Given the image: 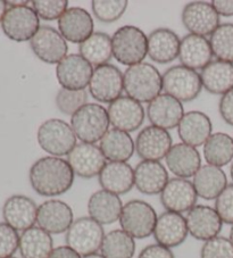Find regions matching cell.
I'll use <instances>...</instances> for the list:
<instances>
[{"instance_id":"2e32d148","label":"cell","mask_w":233,"mask_h":258,"mask_svg":"<svg viewBox=\"0 0 233 258\" xmlns=\"http://www.w3.org/2000/svg\"><path fill=\"white\" fill-rule=\"evenodd\" d=\"M74 222L70 205L60 199H49L38 208L37 223L49 234H61L69 231Z\"/></svg>"},{"instance_id":"4fadbf2b","label":"cell","mask_w":233,"mask_h":258,"mask_svg":"<svg viewBox=\"0 0 233 258\" xmlns=\"http://www.w3.org/2000/svg\"><path fill=\"white\" fill-rule=\"evenodd\" d=\"M92 65L80 54L67 55L56 68V77L63 89L86 90L93 73Z\"/></svg>"},{"instance_id":"3957f363","label":"cell","mask_w":233,"mask_h":258,"mask_svg":"<svg viewBox=\"0 0 233 258\" xmlns=\"http://www.w3.org/2000/svg\"><path fill=\"white\" fill-rule=\"evenodd\" d=\"M109 116L100 104L88 102L71 117V126L81 142L93 144L100 141L109 131Z\"/></svg>"},{"instance_id":"836d02e7","label":"cell","mask_w":233,"mask_h":258,"mask_svg":"<svg viewBox=\"0 0 233 258\" xmlns=\"http://www.w3.org/2000/svg\"><path fill=\"white\" fill-rule=\"evenodd\" d=\"M19 249L22 258H48L53 250L51 234L33 226L20 235Z\"/></svg>"},{"instance_id":"7c38bea8","label":"cell","mask_w":233,"mask_h":258,"mask_svg":"<svg viewBox=\"0 0 233 258\" xmlns=\"http://www.w3.org/2000/svg\"><path fill=\"white\" fill-rule=\"evenodd\" d=\"M182 23L190 34L210 37L219 25V15L212 3L192 2L187 4L181 14Z\"/></svg>"},{"instance_id":"db71d44e","label":"cell","mask_w":233,"mask_h":258,"mask_svg":"<svg viewBox=\"0 0 233 258\" xmlns=\"http://www.w3.org/2000/svg\"><path fill=\"white\" fill-rule=\"evenodd\" d=\"M10 258H16V257H10Z\"/></svg>"},{"instance_id":"484cf974","label":"cell","mask_w":233,"mask_h":258,"mask_svg":"<svg viewBox=\"0 0 233 258\" xmlns=\"http://www.w3.org/2000/svg\"><path fill=\"white\" fill-rule=\"evenodd\" d=\"M168 180V173L160 162L142 161L134 170V185L143 195H160Z\"/></svg>"},{"instance_id":"bcb514c9","label":"cell","mask_w":233,"mask_h":258,"mask_svg":"<svg viewBox=\"0 0 233 258\" xmlns=\"http://www.w3.org/2000/svg\"><path fill=\"white\" fill-rule=\"evenodd\" d=\"M138 258H176V256L169 248L155 243L143 248Z\"/></svg>"},{"instance_id":"b9f144b4","label":"cell","mask_w":233,"mask_h":258,"mask_svg":"<svg viewBox=\"0 0 233 258\" xmlns=\"http://www.w3.org/2000/svg\"><path fill=\"white\" fill-rule=\"evenodd\" d=\"M200 258H233V243L225 237L210 239L201 247Z\"/></svg>"},{"instance_id":"7dc6e473","label":"cell","mask_w":233,"mask_h":258,"mask_svg":"<svg viewBox=\"0 0 233 258\" xmlns=\"http://www.w3.org/2000/svg\"><path fill=\"white\" fill-rule=\"evenodd\" d=\"M212 5L219 16H233V0H214Z\"/></svg>"},{"instance_id":"f6af8a7d","label":"cell","mask_w":233,"mask_h":258,"mask_svg":"<svg viewBox=\"0 0 233 258\" xmlns=\"http://www.w3.org/2000/svg\"><path fill=\"white\" fill-rule=\"evenodd\" d=\"M218 110L224 122L233 126V89L221 97L218 104Z\"/></svg>"},{"instance_id":"f5cc1de1","label":"cell","mask_w":233,"mask_h":258,"mask_svg":"<svg viewBox=\"0 0 233 258\" xmlns=\"http://www.w3.org/2000/svg\"><path fill=\"white\" fill-rule=\"evenodd\" d=\"M230 174H231V179L233 181V161H232V164H231V168H230Z\"/></svg>"},{"instance_id":"d6986e66","label":"cell","mask_w":233,"mask_h":258,"mask_svg":"<svg viewBox=\"0 0 233 258\" xmlns=\"http://www.w3.org/2000/svg\"><path fill=\"white\" fill-rule=\"evenodd\" d=\"M197 199L198 195L194 183L181 177L169 179L160 194V203L165 210L179 214L192 210L196 206Z\"/></svg>"},{"instance_id":"83f0119b","label":"cell","mask_w":233,"mask_h":258,"mask_svg":"<svg viewBox=\"0 0 233 258\" xmlns=\"http://www.w3.org/2000/svg\"><path fill=\"white\" fill-rule=\"evenodd\" d=\"M168 170L177 177L189 179L195 176L201 167V157L195 147L183 144H176L165 157Z\"/></svg>"},{"instance_id":"8992f818","label":"cell","mask_w":233,"mask_h":258,"mask_svg":"<svg viewBox=\"0 0 233 258\" xmlns=\"http://www.w3.org/2000/svg\"><path fill=\"white\" fill-rule=\"evenodd\" d=\"M157 219V213L150 204L145 200L133 199L123 206L120 224L133 239H145L154 234Z\"/></svg>"},{"instance_id":"5bb4252c","label":"cell","mask_w":233,"mask_h":258,"mask_svg":"<svg viewBox=\"0 0 233 258\" xmlns=\"http://www.w3.org/2000/svg\"><path fill=\"white\" fill-rule=\"evenodd\" d=\"M67 162L73 170L74 174L82 179H92L99 176L102 168L106 165V157L100 147L93 144L80 142L73 150L67 155Z\"/></svg>"},{"instance_id":"f546056e","label":"cell","mask_w":233,"mask_h":258,"mask_svg":"<svg viewBox=\"0 0 233 258\" xmlns=\"http://www.w3.org/2000/svg\"><path fill=\"white\" fill-rule=\"evenodd\" d=\"M102 190L115 195H125L134 186V170L125 162H108L99 174Z\"/></svg>"},{"instance_id":"7a4b0ae2","label":"cell","mask_w":233,"mask_h":258,"mask_svg":"<svg viewBox=\"0 0 233 258\" xmlns=\"http://www.w3.org/2000/svg\"><path fill=\"white\" fill-rule=\"evenodd\" d=\"M163 90V77L154 65L140 63L124 72V91L127 96L141 102H151Z\"/></svg>"},{"instance_id":"8fae6325","label":"cell","mask_w":233,"mask_h":258,"mask_svg":"<svg viewBox=\"0 0 233 258\" xmlns=\"http://www.w3.org/2000/svg\"><path fill=\"white\" fill-rule=\"evenodd\" d=\"M31 49L38 58L47 64H60L67 56L69 46L60 31L52 26H40L30 41Z\"/></svg>"},{"instance_id":"ab89813d","label":"cell","mask_w":233,"mask_h":258,"mask_svg":"<svg viewBox=\"0 0 233 258\" xmlns=\"http://www.w3.org/2000/svg\"><path fill=\"white\" fill-rule=\"evenodd\" d=\"M55 101L61 113L72 117L79 109L88 104V92L86 90L73 91L62 88L57 92Z\"/></svg>"},{"instance_id":"ee69618b","label":"cell","mask_w":233,"mask_h":258,"mask_svg":"<svg viewBox=\"0 0 233 258\" xmlns=\"http://www.w3.org/2000/svg\"><path fill=\"white\" fill-rule=\"evenodd\" d=\"M215 211L223 223L233 225V183L227 184L221 195L215 199Z\"/></svg>"},{"instance_id":"8d00e7d4","label":"cell","mask_w":233,"mask_h":258,"mask_svg":"<svg viewBox=\"0 0 233 258\" xmlns=\"http://www.w3.org/2000/svg\"><path fill=\"white\" fill-rule=\"evenodd\" d=\"M136 241L123 230H113L105 234L100 251L104 258H132Z\"/></svg>"},{"instance_id":"f35d334b","label":"cell","mask_w":233,"mask_h":258,"mask_svg":"<svg viewBox=\"0 0 233 258\" xmlns=\"http://www.w3.org/2000/svg\"><path fill=\"white\" fill-rule=\"evenodd\" d=\"M128 5L127 0H93L91 8L98 21L109 24L123 16Z\"/></svg>"},{"instance_id":"7402d4cb","label":"cell","mask_w":233,"mask_h":258,"mask_svg":"<svg viewBox=\"0 0 233 258\" xmlns=\"http://www.w3.org/2000/svg\"><path fill=\"white\" fill-rule=\"evenodd\" d=\"M93 19L90 13L80 7H71L58 20V30L66 41L82 42L93 33Z\"/></svg>"},{"instance_id":"60d3db41","label":"cell","mask_w":233,"mask_h":258,"mask_svg":"<svg viewBox=\"0 0 233 258\" xmlns=\"http://www.w3.org/2000/svg\"><path fill=\"white\" fill-rule=\"evenodd\" d=\"M31 5L39 19L43 21L60 20L62 15L69 10V2L66 0H34Z\"/></svg>"},{"instance_id":"cb8c5ba5","label":"cell","mask_w":233,"mask_h":258,"mask_svg":"<svg viewBox=\"0 0 233 258\" xmlns=\"http://www.w3.org/2000/svg\"><path fill=\"white\" fill-rule=\"evenodd\" d=\"M181 40L174 31L159 28L148 35V56L158 64H168L176 60L180 52Z\"/></svg>"},{"instance_id":"1f68e13d","label":"cell","mask_w":233,"mask_h":258,"mask_svg":"<svg viewBox=\"0 0 233 258\" xmlns=\"http://www.w3.org/2000/svg\"><path fill=\"white\" fill-rule=\"evenodd\" d=\"M203 88L213 95H224L233 89V64L213 60L200 73Z\"/></svg>"},{"instance_id":"816d5d0a","label":"cell","mask_w":233,"mask_h":258,"mask_svg":"<svg viewBox=\"0 0 233 258\" xmlns=\"http://www.w3.org/2000/svg\"><path fill=\"white\" fill-rule=\"evenodd\" d=\"M231 240V242L233 243V225H232V228H231V230H230V238H228Z\"/></svg>"},{"instance_id":"5b68a950","label":"cell","mask_w":233,"mask_h":258,"mask_svg":"<svg viewBox=\"0 0 233 258\" xmlns=\"http://www.w3.org/2000/svg\"><path fill=\"white\" fill-rule=\"evenodd\" d=\"M38 144L50 156H67L76 146L75 133L71 124L60 118L44 121L38 128Z\"/></svg>"},{"instance_id":"9a60e30c","label":"cell","mask_w":233,"mask_h":258,"mask_svg":"<svg viewBox=\"0 0 233 258\" xmlns=\"http://www.w3.org/2000/svg\"><path fill=\"white\" fill-rule=\"evenodd\" d=\"M173 139L168 131L154 125L146 126L138 133L136 151L142 161L159 162L172 148Z\"/></svg>"},{"instance_id":"ac0fdd59","label":"cell","mask_w":233,"mask_h":258,"mask_svg":"<svg viewBox=\"0 0 233 258\" xmlns=\"http://www.w3.org/2000/svg\"><path fill=\"white\" fill-rule=\"evenodd\" d=\"M186 221L191 237L205 242L218 237L223 228V221L215 208L206 205H196L188 212Z\"/></svg>"},{"instance_id":"d590c367","label":"cell","mask_w":233,"mask_h":258,"mask_svg":"<svg viewBox=\"0 0 233 258\" xmlns=\"http://www.w3.org/2000/svg\"><path fill=\"white\" fill-rule=\"evenodd\" d=\"M204 157L209 165H227L233 161V138L223 132L213 133L204 145Z\"/></svg>"},{"instance_id":"ffe728a7","label":"cell","mask_w":233,"mask_h":258,"mask_svg":"<svg viewBox=\"0 0 233 258\" xmlns=\"http://www.w3.org/2000/svg\"><path fill=\"white\" fill-rule=\"evenodd\" d=\"M38 208L33 199L23 195H14L4 204V221L16 231L24 232L33 228L37 222Z\"/></svg>"},{"instance_id":"f1b7e54d","label":"cell","mask_w":233,"mask_h":258,"mask_svg":"<svg viewBox=\"0 0 233 258\" xmlns=\"http://www.w3.org/2000/svg\"><path fill=\"white\" fill-rule=\"evenodd\" d=\"M124 205L118 195L106 190H98L88 202V213L91 219L101 225L113 224L120 221Z\"/></svg>"},{"instance_id":"30bf717a","label":"cell","mask_w":233,"mask_h":258,"mask_svg":"<svg viewBox=\"0 0 233 258\" xmlns=\"http://www.w3.org/2000/svg\"><path fill=\"white\" fill-rule=\"evenodd\" d=\"M124 90V74L111 64L95 68L89 83L91 97L101 104H111Z\"/></svg>"},{"instance_id":"277c9868","label":"cell","mask_w":233,"mask_h":258,"mask_svg":"<svg viewBox=\"0 0 233 258\" xmlns=\"http://www.w3.org/2000/svg\"><path fill=\"white\" fill-rule=\"evenodd\" d=\"M113 56L120 64L134 66L143 63L148 55V37L133 25H124L111 37Z\"/></svg>"},{"instance_id":"4316f807","label":"cell","mask_w":233,"mask_h":258,"mask_svg":"<svg viewBox=\"0 0 233 258\" xmlns=\"http://www.w3.org/2000/svg\"><path fill=\"white\" fill-rule=\"evenodd\" d=\"M213 56L209 40L205 37L187 34L181 40L179 59L185 68L203 71L209 63H212Z\"/></svg>"},{"instance_id":"d6a6232c","label":"cell","mask_w":233,"mask_h":258,"mask_svg":"<svg viewBox=\"0 0 233 258\" xmlns=\"http://www.w3.org/2000/svg\"><path fill=\"white\" fill-rule=\"evenodd\" d=\"M100 149L109 162H125L133 156L136 144L130 133L110 128L100 140Z\"/></svg>"},{"instance_id":"6da1fadb","label":"cell","mask_w":233,"mask_h":258,"mask_svg":"<svg viewBox=\"0 0 233 258\" xmlns=\"http://www.w3.org/2000/svg\"><path fill=\"white\" fill-rule=\"evenodd\" d=\"M74 176L69 162L55 156L39 158L29 173L32 189L43 197H57L66 194L74 183Z\"/></svg>"},{"instance_id":"c3c4849f","label":"cell","mask_w":233,"mask_h":258,"mask_svg":"<svg viewBox=\"0 0 233 258\" xmlns=\"http://www.w3.org/2000/svg\"><path fill=\"white\" fill-rule=\"evenodd\" d=\"M48 258H82V256L79 255L78 252L69 246H60L53 248L50 256Z\"/></svg>"},{"instance_id":"4dcf8cb0","label":"cell","mask_w":233,"mask_h":258,"mask_svg":"<svg viewBox=\"0 0 233 258\" xmlns=\"http://www.w3.org/2000/svg\"><path fill=\"white\" fill-rule=\"evenodd\" d=\"M194 186L198 197L205 200L216 199L227 186V177L221 167L201 166L194 176Z\"/></svg>"},{"instance_id":"e575fe53","label":"cell","mask_w":233,"mask_h":258,"mask_svg":"<svg viewBox=\"0 0 233 258\" xmlns=\"http://www.w3.org/2000/svg\"><path fill=\"white\" fill-rule=\"evenodd\" d=\"M79 51L88 63L96 68L108 64L113 57L111 38L104 32H93L91 37L80 44Z\"/></svg>"},{"instance_id":"ba28073f","label":"cell","mask_w":233,"mask_h":258,"mask_svg":"<svg viewBox=\"0 0 233 258\" xmlns=\"http://www.w3.org/2000/svg\"><path fill=\"white\" fill-rule=\"evenodd\" d=\"M105 238L102 225L90 216L75 220L66 232V243L79 255L86 257L96 253L101 248Z\"/></svg>"},{"instance_id":"9c48e42d","label":"cell","mask_w":233,"mask_h":258,"mask_svg":"<svg viewBox=\"0 0 233 258\" xmlns=\"http://www.w3.org/2000/svg\"><path fill=\"white\" fill-rule=\"evenodd\" d=\"M8 6L10 7L2 21L4 33L15 42L31 41L40 29L38 14L29 4Z\"/></svg>"},{"instance_id":"52a82bcc","label":"cell","mask_w":233,"mask_h":258,"mask_svg":"<svg viewBox=\"0 0 233 258\" xmlns=\"http://www.w3.org/2000/svg\"><path fill=\"white\" fill-rule=\"evenodd\" d=\"M163 90L181 102L195 100L203 90L201 77L197 71L176 65L163 74Z\"/></svg>"},{"instance_id":"44dd1931","label":"cell","mask_w":233,"mask_h":258,"mask_svg":"<svg viewBox=\"0 0 233 258\" xmlns=\"http://www.w3.org/2000/svg\"><path fill=\"white\" fill-rule=\"evenodd\" d=\"M185 114L182 102L166 93H160L147 107V116L151 125L166 131L178 127Z\"/></svg>"},{"instance_id":"7bdbcfd3","label":"cell","mask_w":233,"mask_h":258,"mask_svg":"<svg viewBox=\"0 0 233 258\" xmlns=\"http://www.w3.org/2000/svg\"><path fill=\"white\" fill-rule=\"evenodd\" d=\"M20 246V235L7 223H0V258H10Z\"/></svg>"},{"instance_id":"681fc988","label":"cell","mask_w":233,"mask_h":258,"mask_svg":"<svg viewBox=\"0 0 233 258\" xmlns=\"http://www.w3.org/2000/svg\"><path fill=\"white\" fill-rule=\"evenodd\" d=\"M7 10H8V4H7V2H4V0H0V22L3 21L4 16H5Z\"/></svg>"},{"instance_id":"f907efd6","label":"cell","mask_w":233,"mask_h":258,"mask_svg":"<svg viewBox=\"0 0 233 258\" xmlns=\"http://www.w3.org/2000/svg\"><path fill=\"white\" fill-rule=\"evenodd\" d=\"M83 258H104V256L101 255V253H92V255H88V256H86V257H83Z\"/></svg>"},{"instance_id":"603a6c76","label":"cell","mask_w":233,"mask_h":258,"mask_svg":"<svg viewBox=\"0 0 233 258\" xmlns=\"http://www.w3.org/2000/svg\"><path fill=\"white\" fill-rule=\"evenodd\" d=\"M189 234L186 217L179 213L164 212L156 222L154 238L158 244L166 248H176L186 241Z\"/></svg>"},{"instance_id":"d4e9b609","label":"cell","mask_w":233,"mask_h":258,"mask_svg":"<svg viewBox=\"0 0 233 258\" xmlns=\"http://www.w3.org/2000/svg\"><path fill=\"white\" fill-rule=\"evenodd\" d=\"M212 131L213 125L208 115L199 110L186 113L178 125V133L181 141L195 148L204 146L212 136Z\"/></svg>"},{"instance_id":"74e56055","label":"cell","mask_w":233,"mask_h":258,"mask_svg":"<svg viewBox=\"0 0 233 258\" xmlns=\"http://www.w3.org/2000/svg\"><path fill=\"white\" fill-rule=\"evenodd\" d=\"M209 43L216 59L233 64V23H223L210 35Z\"/></svg>"},{"instance_id":"e0dca14e","label":"cell","mask_w":233,"mask_h":258,"mask_svg":"<svg viewBox=\"0 0 233 258\" xmlns=\"http://www.w3.org/2000/svg\"><path fill=\"white\" fill-rule=\"evenodd\" d=\"M107 112L110 125L128 133L138 130L146 117L143 106L128 96H121L109 104Z\"/></svg>"}]
</instances>
